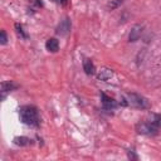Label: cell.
I'll return each mask as SVG.
<instances>
[{
    "label": "cell",
    "instance_id": "6da1fadb",
    "mask_svg": "<svg viewBox=\"0 0 161 161\" xmlns=\"http://www.w3.org/2000/svg\"><path fill=\"white\" fill-rule=\"evenodd\" d=\"M19 116H20V121L28 126H34L38 127L40 125V117H39V112L36 109V107L34 106H24L20 108L19 111Z\"/></svg>",
    "mask_w": 161,
    "mask_h": 161
},
{
    "label": "cell",
    "instance_id": "7a4b0ae2",
    "mask_svg": "<svg viewBox=\"0 0 161 161\" xmlns=\"http://www.w3.org/2000/svg\"><path fill=\"white\" fill-rule=\"evenodd\" d=\"M127 98H128V104L136 107V108H140V109H147L150 108V102L147 101V98H145L141 94H137V93H128L127 94Z\"/></svg>",
    "mask_w": 161,
    "mask_h": 161
},
{
    "label": "cell",
    "instance_id": "3957f363",
    "mask_svg": "<svg viewBox=\"0 0 161 161\" xmlns=\"http://www.w3.org/2000/svg\"><path fill=\"white\" fill-rule=\"evenodd\" d=\"M136 130H137V132L141 133V135H155V133H157L158 127L155 126L153 123H151V122L148 121V122L138 123V125L136 126Z\"/></svg>",
    "mask_w": 161,
    "mask_h": 161
},
{
    "label": "cell",
    "instance_id": "277c9868",
    "mask_svg": "<svg viewBox=\"0 0 161 161\" xmlns=\"http://www.w3.org/2000/svg\"><path fill=\"white\" fill-rule=\"evenodd\" d=\"M70 20L68 19V18H65V19H63L59 24H58V26H57V34H59V35H67L69 31H70Z\"/></svg>",
    "mask_w": 161,
    "mask_h": 161
},
{
    "label": "cell",
    "instance_id": "5b68a950",
    "mask_svg": "<svg viewBox=\"0 0 161 161\" xmlns=\"http://www.w3.org/2000/svg\"><path fill=\"white\" fill-rule=\"evenodd\" d=\"M142 31H143V26H142L141 24L133 25L132 29H131V31H130V34H128V40L132 42V43H133V42H137V40L140 39Z\"/></svg>",
    "mask_w": 161,
    "mask_h": 161
},
{
    "label": "cell",
    "instance_id": "8992f818",
    "mask_svg": "<svg viewBox=\"0 0 161 161\" xmlns=\"http://www.w3.org/2000/svg\"><path fill=\"white\" fill-rule=\"evenodd\" d=\"M101 98H102V107L107 111H111V109H114L117 107V102L112 98V97H108L107 94L104 93H101Z\"/></svg>",
    "mask_w": 161,
    "mask_h": 161
},
{
    "label": "cell",
    "instance_id": "52a82bcc",
    "mask_svg": "<svg viewBox=\"0 0 161 161\" xmlns=\"http://www.w3.org/2000/svg\"><path fill=\"white\" fill-rule=\"evenodd\" d=\"M19 86L16 83H14L13 80H6V82H3L1 83V98L4 99L5 98V94L8 92H11L14 89H16Z\"/></svg>",
    "mask_w": 161,
    "mask_h": 161
},
{
    "label": "cell",
    "instance_id": "ba28073f",
    "mask_svg": "<svg viewBox=\"0 0 161 161\" xmlns=\"http://www.w3.org/2000/svg\"><path fill=\"white\" fill-rule=\"evenodd\" d=\"M113 77V72H112V69H109V68H102L99 72H98V74H97V79L98 80H103V82H107L108 79H111Z\"/></svg>",
    "mask_w": 161,
    "mask_h": 161
},
{
    "label": "cell",
    "instance_id": "9c48e42d",
    "mask_svg": "<svg viewBox=\"0 0 161 161\" xmlns=\"http://www.w3.org/2000/svg\"><path fill=\"white\" fill-rule=\"evenodd\" d=\"M45 48H47V50H49V52H52V53H55V52H58V49H59V42H58L55 38H50V39L47 40Z\"/></svg>",
    "mask_w": 161,
    "mask_h": 161
},
{
    "label": "cell",
    "instance_id": "30bf717a",
    "mask_svg": "<svg viewBox=\"0 0 161 161\" xmlns=\"http://www.w3.org/2000/svg\"><path fill=\"white\" fill-rule=\"evenodd\" d=\"M83 69H84L86 74H88V75H92L94 73V70H96L94 64H93V62L91 59H84L83 60Z\"/></svg>",
    "mask_w": 161,
    "mask_h": 161
},
{
    "label": "cell",
    "instance_id": "8fae6325",
    "mask_svg": "<svg viewBox=\"0 0 161 161\" xmlns=\"http://www.w3.org/2000/svg\"><path fill=\"white\" fill-rule=\"evenodd\" d=\"M14 142L15 145L18 146H28L31 143V140L29 137H25V136H20V137H15L14 138Z\"/></svg>",
    "mask_w": 161,
    "mask_h": 161
},
{
    "label": "cell",
    "instance_id": "7c38bea8",
    "mask_svg": "<svg viewBox=\"0 0 161 161\" xmlns=\"http://www.w3.org/2000/svg\"><path fill=\"white\" fill-rule=\"evenodd\" d=\"M150 122L153 123L155 126H157L158 128L161 127V114L158 113H152L151 117H150Z\"/></svg>",
    "mask_w": 161,
    "mask_h": 161
},
{
    "label": "cell",
    "instance_id": "4fadbf2b",
    "mask_svg": "<svg viewBox=\"0 0 161 161\" xmlns=\"http://www.w3.org/2000/svg\"><path fill=\"white\" fill-rule=\"evenodd\" d=\"M15 29H16V33H18V35L20 36V38H23V39H26V34L24 33V30H23V26L20 25V24H15Z\"/></svg>",
    "mask_w": 161,
    "mask_h": 161
},
{
    "label": "cell",
    "instance_id": "5bb4252c",
    "mask_svg": "<svg viewBox=\"0 0 161 161\" xmlns=\"http://www.w3.org/2000/svg\"><path fill=\"white\" fill-rule=\"evenodd\" d=\"M122 3H123V0H111V3H108V8H109L111 10L117 9Z\"/></svg>",
    "mask_w": 161,
    "mask_h": 161
},
{
    "label": "cell",
    "instance_id": "9a60e30c",
    "mask_svg": "<svg viewBox=\"0 0 161 161\" xmlns=\"http://www.w3.org/2000/svg\"><path fill=\"white\" fill-rule=\"evenodd\" d=\"M0 35H1V39H0V43L4 45V44H6V42H8V36H6V33H5V30H1V33H0Z\"/></svg>",
    "mask_w": 161,
    "mask_h": 161
},
{
    "label": "cell",
    "instance_id": "2e32d148",
    "mask_svg": "<svg viewBox=\"0 0 161 161\" xmlns=\"http://www.w3.org/2000/svg\"><path fill=\"white\" fill-rule=\"evenodd\" d=\"M128 157H130V158H137V156L135 155V151H133V150H130V151H128Z\"/></svg>",
    "mask_w": 161,
    "mask_h": 161
},
{
    "label": "cell",
    "instance_id": "e0dca14e",
    "mask_svg": "<svg viewBox=\"0 0 161 161\" xmlns=\"http://www.w3.org/2000/svg\"><path fill=\"white\" fill-rule=\"evenodd\" d=\"M54 1H57L58 4H62V5H64V4H67V1H68V0H54Z\"/></svg>",
    "mask_w": 161,
    "mask_h": 161
}]
</instances>
